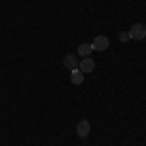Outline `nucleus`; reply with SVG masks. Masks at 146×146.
<instances>
[{"mask_svg":"<svg viewBox=\"0 0 146 146\" xmlns=\"http://www.w3.org/2000/svg\"><path fill=\"white\" fill-rule=\"evenodd\" d=\"M131 39H135V41H144L146 39V25L144 23H135L133 27H131Z\"/></svg>","mask_w":146,"mask_h":146,"instance_id":"nucleus-1","label":"nucleus"},{"mask_svg":"<svg viewBox=\"0 0 146 146\" xmlns=\"http://www.w3.org/2000/svg\"><path fill=\"white\" fill-rule=\"evenodd\" d=\"M109 47V37H105V35H98L96 39H94V43H92V49L94 51H105Z\"/></svg>","mask_w":146,"mask_h":146,"instance_id":"nucleus-2","label":"nucleus"},{"mask_svg":"<svg viewBox=\"0 0 146 146\" xmlns=\"http://www.w3.org/2000/svg\"><path fill=\"white\" fill-rule=\"evenodd\" d=\"M92 131V125L90 121H86V119H82V121H78V125H76V133H78L80 138H86V136L90 135Z\"/></svg>","mask_w":146,"mask_h":146,"instance_id":"nucleus-3","label":"nucleus"},{"mask_svg":"<svg viewBox=\"0 0 146 146\" xmlns=\"http://www.w3.org/2000/svg\"><path fill=\"white\" fill-rule=\"evenodd\" d=\"M78 68L84 72V74H88V72H94V68H96V62H94V58L90 56H86V58H82L78 62Z\"/></svg>","mask_w":146,"mask_h":146,"instance_id":"nucleus-4","label":"nucleus"},{"mask_svg":"<svg viewBox=\"0 0 146 146\" xmlns=\"http://www.w3.org/2000/svg\"><path fill=\"white\" fill-rule=\"evenodd\" d=\"M62 66H66L68 70L78 68V58H76V55H72V53L64 55V58H62Z\"/></svg>","mask_w":146,"mask_h":146,"instance_id":"nucleus-5","label":"nucleus"},{"mask_svg":"<svg viewBox=\"0 0 146 146\" xmlns=\"http://www.w3.org/2000/svg\"><path fill=\"white\" fill-rule=\"evenodd\" d=\"M70 82H72L74 86H80V84L84 82V72H82L80 68H74V70H70Z\"/></svg>","mask_w":146,"mask_h":146,"instance_id":"nucleus-6","label":"nucleus"},{"mask_svg":"<svg viewBox=\"0 0 146 146\" xmlns=\"http://www.w3.org/2000/svg\"><path fill=\"white\" fill-rule=\"evenodd\" d=\"M92 53H94V49H92V43H82V45H78V55L82 56V58L90 56Z\"/></svg>","mask_w":146,"mask_h":146,"instance_id":"nucleus-7","label":"nucleus"},{"mask_svg":"<svg viewBox=\"0 0 146 146\" xmlns=\"http://www.w3.org/2000/svg\"><path fill=\"white\" fill-rule=\"evenodd\" d=\"M119 39H121L123 43H127V41H131V35H129V31H123V33H119Z\"/></svg>","mask_w":146,"mask_h":146,"instance_id":"nucleus-8","label":"nucleus"}]
</instances>
